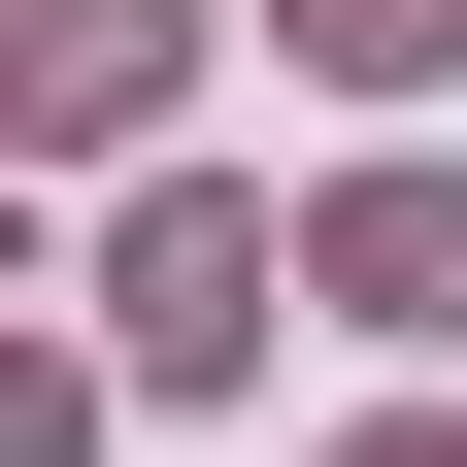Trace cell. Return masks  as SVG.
<instances>
[{"label":"cell","mask_w":467,"mask_h":467,"mask_svg":"<svg viewBox=\"0 0 467 467\" xmlns=\"http://www.w3.org/2000/svg\"><path fill=\"white\" fill-rule=\"evenodd\" d=\"M334 301H434L467 334V201H334Z\"/></svg>","instance_id":"obj_1"},{"label":"cell","mask_w":467,"mask_h":467,"mask_svg":"<svg viewBox=\"0 0 467 467\" xmlns=\"http://www.w3.org/2000/svg\"><path fill=\"white\" fill-rule=\"evenodd\" d=\"M334 67H434V0H334Z\"/></svg>","instance_id":"obj_2"}]
</instances>
